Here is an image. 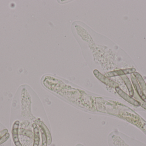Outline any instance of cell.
I'll return each mask as SVG.
<instances>
[{
  "label": "cell",
  "instance_id": "12",
  "mask_svg": "<svg viewBox=\"0 0 146 146\" xmlns=\"http://www.w3.org/2000/svg\"><path fill=\"white\" fill-rule=\"evenodd\" d=\"M1 138V136H0V138Z\"/></svg>",
  "mask_w": 146,
  "mask_h": 146
},
{
  "label": "cell",
  "instance_id": "2",
  "mask_svg": "<svg viewBox=\"0 0 146 146\" xmlns=\"http://www.w3.org/2000/svg\"><path fill=\"white\" fill-rule=\"evenodd\" d=\"M116 90L118 94H119L122 98H123L124 100H126V101L128 102L129 103L135 106H140V103L139 101L135 100V99H133L132 97L129 96L128 95H127V93H125L124 92H123L122 90H121L119 87H117V88H116Z\"/></svg>",
  "mask_w": 146,
  "mask_h": 146
},
{
  "label": "cell",
  "instance_id": "5",
  "mask_svg": "<svg viewBox=\"0 0 146 146\" xmlns=\"http://www.w3.org/2000/svg\"><path fill=\"white\" fill-rule=\"evenodd\" d=\"M134 75L136 79L139 83L141 87V90L143 91L144 94L146 96V84L145 81L143 79L142 76L138 73H134Z\"/></svg>",
  "mask_w": 146,
  "mask_h": 146
},
{
  "label": "cell",
  "instance_id": "6",
  "mask_svg": "<svg viewBox=\"0 0 146 146\" xmlns=\"http://www.w3.org/2000/svg\"><path fill=\"white\" fill-rule=\"evenodd\" d=\"M122 79L123 80L125 83V85L127 86V88L129 92V95L131 97H133L134 94V93L133 89V86H132V84L129 81V79L126 75H123L121 76Z\"/></svg>",
  "mask_w": 146,
  "mask_h": 146
},
{
  "label": "cell",
  "instance_id": "3",
  "mask_svg": "<svg viewBox=\"0 0 146 146\" xmlns=\"http://www.w3.org/2000/svg\"><path fill=\"white\" fill-rule=\"evenodd\" d=\"M131 79H132V82H133V85L135 88V90L137 91V93L139 94V96L141 98V99L144 102H146V96L143 91L141 90V87H140L138 83V81L136 80V78H135L133 76L131 75Z\"/></svg>",
  "mask_w": 146,
  "mask_h": 146
},
{
  "label": "cell",
  "instance_id": "1",
  "mask_svg": "<svg viewBox=\"0 0 146 146\" xmlns=\"http://www.w3.org/2000/svg\"><path fill=\"white\" fill-rule=\"evenodd\" d=\"M20 122L19 121L15 122L12 130L13 141L15 146H22L19 138V129Z\"/></svg>",
  "mask_w": 146,
  "mask_h": 146
},
{
  "label": "cell",
  "instance_id": "7",
  "mask_svg": "<svg viewBox=\"0 0 146 146\" xmlns=\"http://www.w3.org/2000/svg\"><path fill=\"white\" fill-rule=\"evenodd\" d=\"M33 127L34 133V142H33V146H38L39 140H40L39 130L36 124H33Z\"/></svg>",
  "mask_w": 146,
  "mask_h": 146
},
{
  "label": "cell",
  "instance_id": "9",
  "mask_svg": "<svg viewBox=\"0 0 146 146\" xmlns=\"http://www.w3.org/2000/svg\"><path fill=\"white\" fill-rule=\"evenodd\" d=\"M9 137V134L8 133H7L6 134L2 136V137L0 138V145L6 142V141L8 139Z\"/></svg>",
  "mask_w": 146,
  "mask_h": 146
},
{
  "label": "cell",
  "instance_id": "11",
  "mask_svg": "<svg viewBox=\"0 0 146 146\" xmlns=\"http://www.w3.org/2000/svg\"><path fill=\"white\" fill-rule=\"evenodd\" d=\"M141 104L140 106H141L142 108L146 110V103L145 102H143V103H140Z\"/></svg>",
  "mask_w": 146,
  "mask_h": 146
},
{
  "label": "cell",
  "instance_id": "8",
  "mask_svg": "<svg viewBox=\"0 0 146 146\" xmlns=\"http://www.w3.org/2000/svg\"><path fill=\"white\" fill-rule=\"evenodd\" d=\"M42 134V146H47V137L44 130L41 128Z\"/></svg>",
  "mask_w": 146,
  "mask_h": 146
},
{
  "label": "cell",
  "instance_id": "4",
  "mask_svg": "<svg viewBox=\"0 0 146 146\" xmlns=\"http://www.w3.org/2000/svg\"><path fill=\"white\" fill-rule=\"evenodd\" d=\"M135 69L134 68L128 69H122L115 71L111 73L110 76H116L118 75H124L129 74L133 73L135 72Z\"/></svg>",
  "mask_w": 146,
  "mask_h": 146
},
{
  "label": "cell",
  "instance_id": "10",
  "mask_svg": "<svg viewBox=\"0 0 146 146\" xmlns=\"http://www.w3.org/2000/svg\"><path fill=\"white\" fill-rule=\"evenodd\" d=\"M20 133L23 135H26L29 137H32V133L30 131H27V130H25V129H21Z\"/></svg>",
  "mask_w": 146,
  "mask_h": 146
}]
</instances>
